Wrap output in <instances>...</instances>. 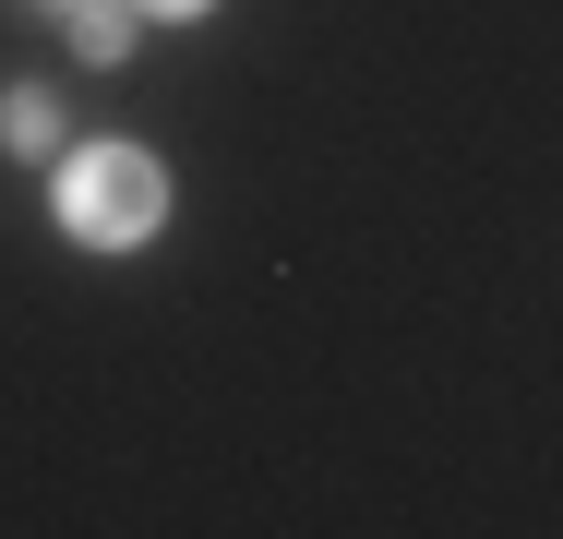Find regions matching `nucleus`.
<instances>
[{"instance_id":"f257e3e1","label":"nucleus","mask_w":563,"mask_h":539,"mask_svg":"<svg viewBox=\"0 0 563 539\" xmlns=\"http://www.w3.org/2000/svg\"><path fill=\"white\" fill-rule=\"evenodd\" d=\"M156 216H168V168L132 156V144H97V156L60 168V228H73L85 252H132V240H156Z\"/></svg>"},{"instance_id":"f03ea898","label":"nucleus","mask_w":563,"mask_h":539,"mask_svg":"<svg viewBox=\"0 0 563 539\" xmlns=\"http://www.w3.org/2000/svg\"><path fill=\"white\" fill-rule=\"evenodd\" d=\"M0 144H12V156H48V144H60V108H48V85H12V97H0Z\"/></svg>"},{"instance_id":"7ed1b4c3","label":"nucleus","mask_w":563,"mask_h":539,"mask_svg":"<svg viewBox=\"0 0 563 539\" xmlns=\"http://www.w3.org/2000/svg\"><path fill=\"white\" fill-rule=\"evenodd\" d=\"M60 36H73L85 61H120V48H132V0H73V12H60Z\"/></svg>"},{"instance_id":"20e7f679","label":"nucleus","mask_w":563,"mask_h":539,"mask_svg":"<svg viewBox=\"0 0 563 539\" xmlns=\"http://www.w3.org/2000/svg\"><path fill=\"white\" fill-rule=\"evenodd\" d=\"M132 12H156V24H192V12H217V0H132Z\"/></svg>"},{"instance_id":"39448f33","label":"nucleus","mask_w":563,"mask_h":539,"mask_svg":"<svg viewBox=\"0 0 563 539\" xmlns=\"http://www.w3.org/2000/svg\"><path fill=\"white\" fill-rule=\"evenodd\" d=\"M36 12H73V0H36Z\"/></svg>"}]
</instances>
